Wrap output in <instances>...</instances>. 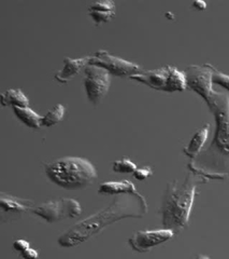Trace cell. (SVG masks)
<instances>
[{
	"mask_svg": "<svg viewBox=\"0 0 229 259\" xmlns=\"http://www.w3.org/2000/svg\"><path fill=\"white\" fill-rule=\"evenodd\" d=\"M65 111H66V108H65L64 105H56V106L48 110L44 116L41 117V126L50 127L55 125L56 123H59L64 118Z\"/></svg>",
	"mask_w": 229,
	"mask_h": 259,
	"instance_id": "ac0fdd59",
	"label": "cell"
},
{
	"mask_svg": "<svg viewBox=\"0 0 229 259\" xmlns=\"http://www.w3.org/2000/svg\"><path fill=\"white\" fill-rule=\"evenodd\" d=\"M196 259H210L208 256H204V255H200V256H198L197 258Z\"/></svg>",
	"mask_w": 229,
	"mask_h": 259,
	"instance_id": "cb8c5ba5",
	"label": "cell"
},
{
	"mask_svg": "<svg viewBox=\"0 0 229 259\" xmlns=\"http://www.w3.org/2000/svg\"><path fill=\"white\" fill-rule=\"evenodd\" d=\"M175 236V232L170 229L159 230H144L137 231L129 238L128 243L130 247L138 253L149 252L152 248L156 247L162 243L167 242Z\"/></svg>",
	"mask_w": 229,
	"mask_h": 259,
	"instance_id": "8fae6325",
	"label": "cell"
},
{
	"mask_svg": "<svg viewBox=\"0 0 229 259\" xmlns=\"http://www.w3.org/2000/svg\"><path fill=\"white\" fill-rule=\"evenodd\" d=\"M13 248L18 252L24 259H37L39 254L36 249L31 248L29 243L25 240H16L13 243Z\"/></svg>",
	"mask_w": 229,
	"mask_h": 259,
	"instance_id": "d6986e66",
	"label": "cell"
},
{
	"mask_svg": "<svg viewBox=\"0 0 229 259\" xmlns=\"http://www.w3.org/2000/svg\"><path fill=\"white\" fill-rule=\"evenodd\" d=\"M137 168H138L137 165L129 159L118 160L116 162H113V165H112L113 171L121 174H134Z\"/></svg>",
	"mask_w": 229,
	"mask_h": 259,
	"instance_id": "ffe728a7",
	"label": "cell"
},
{
	"mask_svg": "<svg viewBox=\"0 0 229 259\" xmlns=\"http://www.w3.org/2000/svg\"><path fill=\"white\" fill-rule=\"evenodd\" d=\"M98 192L102 194H129L136 193V186L128 181L122 182H108L99 186Z\"/></svg>",
	"mask_w": 229,
	"mask_h": 259,
	"instance_id": "2e32d148",
	"label": "cell"
},
{
	"mask_svg": "<svg viewBox=\"0 0 229 259\" xmlns=\"http://www.w3.org/2000/svg\"><path fill=\"white\" fill-rule=\"evenodd\" d=\"M91 56L89 64L105 69L111 76L130 78L142 71L140 65L112 55L105 50H98Z\"/></svg>",
	"mask_w": 229,
	"mask_h": 259,
	"instance_id": "9c48e42d",
	"label": "cell"
},
{
	"mask_svg": "<svg viewBox=\"0 0 229 259\" xmlns=\"http://www.w3.org/2000/svg\"><path fill=\"white\" fill-rule=\"evenodd\" d=\"M91 55L80 59L65 58L64 66L59 72H56L55 79L62 83H67L73 77L77 76L82 69L87 66L89 62H91Z\"/></svg>",
	"mask_w": 229,
	"mask_h": 259,
	"instance_id": "7c38bea8",
	"label": "cell"
},
{
	"mask_svg": "<svg viewBox=\"0 0 229 259\" xmlns=\"http://www.w3.org/2000/svg\"><path fill=\"white\" fill-rule=\"evenodd\" d=\"M148 213V204L140 193L120 194L111 204L99 212L78 223L59 239L62 247L70 248L91 239L105 227L129 217L141 218Z\"/></svg>",
	"mask_w": 229,
	"mask_h": 259,
	"instance_id": "7a4b0ae2",
	"label": "cell"
},
{
	"mask_svg": "<svg viewBox=\"0 0 229 259\" xmlns=\"http://www.w3.org/2000/svg\"><path fill=\"white\" fill-rule=\"evenodd\" d=\"M212 80H213V84L222 87L229 92V75H226L224 72H220L215 69Z\"/></svg>",
	"mask_w": 229,
	"mask_h": 259,
	"instance_id": "44dd1931",
	"label": "cell"
},
{
	"mask_svg": "<svg viewBox=\"0 0 229 259\" xmlns=\"http://www.w3.org/2000/svg\"><path fill=\"white\" fill-rule=\"evenodd\" d=\"M138 82L148 85L154 90L165 92H182L186 90L184 71L174 66H163L157 69L141 71L130 77Z\"/></svg>",
	"mask_w": 229,
	"mask_h": 259,
	"instance_id": "5b68a950",
	"label": "cell"
},
{
	"mask_svg": "<svg viewBox=\"0 0 229 259\" xmlns=\"http://www.w3.org/2000/svg\"><path fill=\"white\" fill-rule=\"evenodd\" d=\"M34 202L0 191V224L19 221L24 214L31 212Z\"/></svg>",
	"mask_w": 229,
	"mask_h": 259,
	"instance_id": "30bf717a",
	"label": "cell"
},
{
	"mask_svg": "<svg viewBox=\"0 0 229 259\" xmlns=\"http://www.w3.org/2000/svg\"><path fill=\"white\" fill-rule=\"evenodd\" d=\"M193 7L195 8V9L203 11V10L207 9V4L202 2V0H196V2L193 3Z\"/></svg>",
	"mask_w": 229,
	"mask_h": 259,
	"instance_id": "603a6c76",
	"label": "cell"
},
{
	"mask_svg": "<svg viewBox=\"0 0 229 259\" xmlns=\"http://www.w3.org/2000/svg\"><path fill=\"white\" fill-rule=\"evenodd\" d=\"M84 87L87 99L94 106H98L109 91L111 75L105 69L91 64L84 68Z\"/></svg>",
	"mask_w": 229,
	"mask_h": 259,
	"instance_id": "ba28073f",
	"label": "cell"
},
{
	"mask_svg": "<svg viewBox=\"0 0 229 259\" xmlns=\"http://www.w3.org/2000/svg\"><path fill=\"white\" fill-rule=\"evenodd\" d=\"M208 180L190 171L183 181L175 180L167 184L159 213L165 229L175 233L182 231L189 224L197 187Z\"/></svg>",
	"mask_w": 229,
	"mask_h": 259,
	"instance_id": "3957f363",
	"label": "cell"
},
{
	"mask_svg": "<svg viewBox=\"0 0 229 259\" xmlns=\"http://www.w3.org/2000/svg\"><path fill=\"white\" fill-rule=\"evenodd\" d=\"M13 111L15 116L22 122L30 128L38 130L41 127V117L39 113L32 110L29 107H14Z\"/></svg>",
	"mask_w": 229,
	"mask_h": 259,
	"instance_id": "e0dca14e",
	"label": "cell"
},
{
	"mask_svg": "<svg viewBox=\"0 0 229 259\" xmlns=\"http://www.w3.org/2000/svg\"><path fill=\"white\" fill-rule=\"evenodd\" d=\"M45 175L53 184L65 189H83L97 178L91 161L81 157H64L45 166Z\"/></svg>",
	"mask_w": 229,
	"mask_h": 259,
	"instance_id": "277c9868",
	"label": "cell"
},
{
	"mask_svg": "<svg viewBox=\"0 0 229 259\" xmlns=\"http://www.w3.org/2000/svg\"><path fill=\"white\" fill-rule=\"evenodd\" d=\"M31 213L47 223H56L66 218L79 216L82 213V208L78 201L69 198H62L34 206Z\"/></svg>",
	"mask_w": 229,
	"mask_h": 259,
	"instance_id": "52a82bcc",
	"label": "cell"
},
{
	"mask_svg": "<svg viewBox=\"0 0 229 259\" xmlns=\"http://www.w3.org/2000/svg\"><path fill=\"white\" fill-rule=\"evenodd\" d=\"M0 105L2 106L28 107L29 101L20 89H10L0 94Z\"/></svg>",
	"mask_w": 229,
	"mask_h": 259,
	"instance_id": "9a60e30c",
	"label": "cell"
},
{
	"mask_svg": "<svg viewBox=\"0 0 229 259\" xmlns=\"http://www.w3.org/2000/svg\"><path fill=\"white\" fill-rule=\"evenodd\" d=\"M88 14L96 24L108 23L116 14V4L112 0L96 2L89 7Z\"/></svg>",
	"mask_w": 229,
	"mask_h": 259,
	"instance_id": "4fadbf2b",
	"label": "cell"
},
{
	"mask_svg": "<svg viewBox=\"0 0 229 259\" xmlns=\"http://www.w3.org/2000/svg\"><path fill=\"white\" fill-rule=\"evenodd\" d=\"M210 128H211L210 123H206L193 135L190 143L187 144V146L183 150L184 155L186 157H189L191 160H193L203 150V146L206 144L209 137Z\"/></svg>",
	"mask_w": 229,
	"mask_h": 259,
	"instance_id": "5bb4252c",
	"label": "cell"
},
{
	"mask_svg": "<svg viewBox=\"0 0 229 259\" xmlns=\"http://www.w3.org/2000/svg\"><path fill=\"white\" fill-rule=\"evenodd\" d=\"M153 174V169L150 166H143L140 168H137L135 173L133 174L137 181H145Z\"/></svg>",
	"mask_w": 229,
	"mask_h": 259,
	"instance_id": "7402d4cb",
	"label": "cell"
},
{
	"mask_svg": "<svg viewBox=\"0 0 229 259\" xmlns=\"http://www.w3.org/2000/svg\"><path fill=\"white\" fill-rule=\"evenodd\" d=\"M215 68L210 64L190 65L184 70L186 78V88L197 93L206 102L207 106L214 94L213 74Z\"/></svg>",
	"mask_w": 229,
	"mask_h": 259,
	"instance_id": "8992f818",
	"label": "cell"
},
{
	"mask_svg": "<svg viewBox=\"0 0 229 259\" xmlns=\"http://www.w3.org/2000/svg\"><path fill=\"white\" fill-rule=\"evenodd\" d=\"M215 120L213 140L189 163L190 171L208 181L229 177V96L215 91L209 104Z\"/></svg>",
	"mask_w": 229,
	"mask_h": 259,
	"instance_id": "6da1fadb",
	"label": "cell"
}]
</instances>
